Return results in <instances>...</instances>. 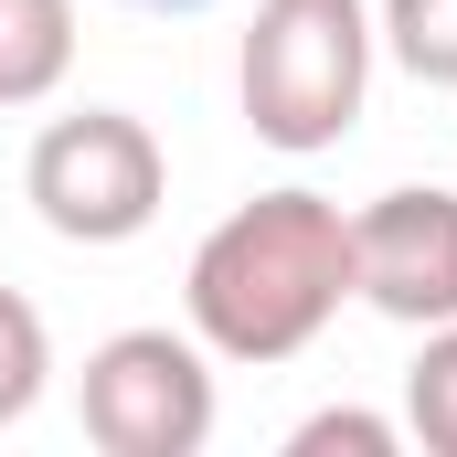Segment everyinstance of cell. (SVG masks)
<instances>
[{"label": "cell", "instance_id": "11", "mask_svg": "<svg viewBox=\"0 0 457 457\" xmlns=\"http://www.w3.org/2000/svg\"><path fill=\"white\" fill-rule=\"evenodd\" d=\"M117 11H213V0H117Z\"/></svg>", "mask_w": 457, "mask_h": 457}, {"label": "cell", "instance_id": "7", "mask_svg": "<svg viewBox=\"0 0 457 457\" xmlns=\"http://www.w3.org/2000/svg\"><path fill=\"white\" fill-rule=\"evenodd\" d=\"M372 32L415 86H457V0H383Z\"/></svg>", "mask_w": 457, "mask_h": 457}, {"label": "cell", "instance_id": "2", "mask_svg": "<svg viewBox=\"0 0 457 457\" xmlns=\"http://www.w3.org/2000/svg\"><path fill=\"white\" fill-rule=\"evenodd\" d=\"M372 0H255L245 21V54H234V96H245V128L287 160H320L361 128V96H372Z\"/></svg>", "mask_w": 457, "mask_h": 457}, {"label": "cell", "instance_id": "6", "mask_svg": "<svg viewBox=\"0 0 457 457\" xmlns=\"http://www.w3.org/2000/svg\"><path fill=\"white\" fill-rule=\"evenodd\" d=\"M75 75V0H0V107H43Z\"/></svg>", "mask_w": 457, "mask_h": 457}, {"label": "cell", "instance_id": "1", "mask_svg": "<svg viewBox=\"0 0 457 457\" xmlns=\"http://www.w3.org/2000/svg\"><path fill=\"white\" fill-rule=\"evenodd\" d=\"M351 298V213L330 192L287 181V192H255L234 203L224 224L192 245V277H181V320L213 361H298L341 320Z\"/></svg>", "mask_w": 457, "mask_h": 457}, {"label": "cell", "instance_id": "3", "mask_svg": "<svg viewBox=\"0 0 457 457\" xmlns=\"http://www.w3.org/2000/svg\"><path fill=\"white\" fill-rule=\"evenodd\" d=\"M21 203L64 245H138L170 203V149L149 138V117L128 107H75L54 117L21 160Z\"/></svg>", "mask_w": 457, "mask_h": 457}, {"label": "cell", "instance_id": "5", "mask_svg": "<svg viewBox=\"0 0 457 457\" xmlns=\"http://www.w3.org/2000/svg\"><path fill=\"white\" fill-rule=\"evenodd\" d=\"M351 298H372L394 330H447L457 320V192L404 181L351 213Z\"/></svg>", "mask_w": 457, "mask_h": 457}, {"label": "cell", "instance_id": "4", "mask_svg": "<svg viewBox=\"0 0 457 457\" xmlns=\"http://www.w3.org/2000/svg\"><path fill=\"white\" fill-rule=\"evenodd\" d=\"M75 415L107 457H203L213 447V351L192 330H117L75 372Z\"/></svg>", "mask_w": 457, "mask_h": 457}, {"label": "cell", "instance_id": "9", "mask_svg": "<svg viewBox=\"0 0 457 457\" xmlns=\"http://www.w3.org/2000/svg\"><path fill=\"white\" fill-rule=\"evenodd\" d=\"M404 436H415L426 457H457V320L426 330L415 372H404Z\"/></svg>", "mask_w": 457, "mask_h": 457}, {"label": "cell", "instance_id": "10", "mask_svg": "<svg viewBox=\"0 0 457 457\" xmlns=\"http://www.w3.org/2000/svg\"><path fill=\"white\" fill-rule=\"evenodd\" d=\"M404 447V426H383V415H361V404H330V415H309L287 457H394Z\"/></svg>", "mask_w": 457, "mask_h": 457}, {"label": "cell", "instance_id": "8", "mask_svg": "<svg viewBox=\"0 0 457 457\" xmlns=\"http://www.w3.org/2000/svg\"><path fill=\"white\" fill-rule=\"evenodd\" d=\"M43 383H54V330L21 287H0V426H21L43 404Z\"/></svg>", "mask_w": 457, "mask_h": 457}]
</instances>
